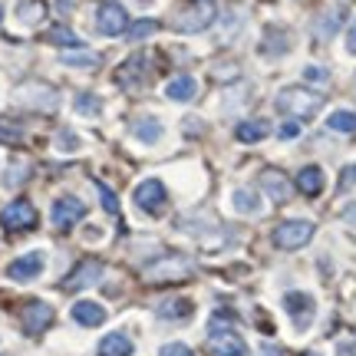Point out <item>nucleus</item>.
I'll list each match as a JSON object with an SVG mask.
<instances>
[{"label":"nucleus","instance_id":"obj_21","mask_svg":"<svg viewBox=\"0 0 356 356\" xmlns=\"http://www.w3.org/2000/svg\"><path fill=\"white\" fill-rule=\"evenodd\" d=\"M43 17H47V3H43V0H20V3H17V20H20V24L33 26V24H40Z\"/></svg>","mask_w":356,"mask_h":356},{"label":"nucleus","instance_id":"obj_4","mask_svg":"<svg viewBox=\"0 0 356 356\" xmlns=\"http://www.w3.org/2000/svg\"><path fill=\"white\" fill-rule=\"evenodd\" d=\"M126 26H129L126 7L119 0H102L99 10H96V30L102 37H119V33H126Z\"/></svg>","mask_w":356,"mask_h":356},{"label":"nucleus","instance_id":"obj_17","mask_svg":"<svg viewBox=\"0 0 356 356\" xmlns=\"http://www.w3.org/2000/svg\"><path fill=\"white\" fill-rule=\"evenodd\" d=\"M129 353H132V340L126 333H109L96 346V356H129Z\"/></svg>","mask_w":356,"mask_h":356},{"label":"nucleus","instance_id":"obj_34","mask_svg":"<svg viewBox=\"0 0 356 356\" xmlns=\"http://www.w3.org/2000/svg\"><path fill=\"white\" fill-rule=\"evenodd\" d=\"M159 356H195V353H191V350H188L185 343H165Z\"/></svg>","mask_w":356,"mask_h":356},{"label":"nucleus","instance_id":"obj_12","mask_svg":"<svg viewBox=\"0 0 356 356\" xmlns=\"http://www.w3.org/2000/svg\"><path fill=\"white\" fill-rule=\"evenodd\" d=\"M99 277H102L99 261H83V264L63 280V287L66 291H83V287H89V284H99Z\"/></svg>","mask_w":356,"mask_h":356},{"label":"nucleus","instance_id":"obj_5","mask_svg":"<svg viewBox=\"0 0 356 356\" xmlns=\"http://www.w3.org/2000/svg\"><path fill=\"white\" fill-rule=\"evenodd\" d=\"M314 225L310 221H284V225H277V231H274V244L277 248H284V251H297V248H304L310 238H314Z\"/></svg>","mask_w":356,"mask_h":356},{"label":"nucleus","instance_id":"obj_23","mask_svg":"<svg viewBox=\"0 0 356 356\" xmlns=\"http://www.w3.org/2000/svg\"><path fill=\"white\" fill-rule=\"evenodd\" d=\"M267 122H261V119H251V122H241V126L234 129V139L238 142H261L267 139Z\"/></svg>","mask_w":356,"mask_h":356},{"label":"nucleus","instance_id":"obj_20","mask_svg":"<svg viewBox=\"0 0 356 356\" xmlns=\"http://www.w3.org/2000/svg\"><path fill=\"white\" fill-rule=\"evenodd\" d=\"M195 92H198V83L191 76H178V79H172L165 86V96L168 99H175V102H188V99H195Z\"/></svg>","mask_w":356,"mask_h":356},{"label":"nucleus","instance_id":"obj_10","mask_svg":"<svg viewBox=\"0 0 356 356\" xmlns=\"http://www.w3.org/2000/svg\"><path fill=\"white\" fill-rule=\"evenodd\" d=\"M284 307H287V314H291L293 327L297 330H307L310 327V320H314V297L310 293H300V291H291L284 293Z\"/></svg>","mask_w":356,"mask_h":356},{"label":"nucleus","instance_id":"obj_36","mask_svg":"<svg viewBox=\"0 0 356 356\" xmlns=\"http://www.w3.org/2000/svg\"><path fill=\"white\" fill-rule=\"evenodd\" d=\"M10 126H13V122H7V119L0 122V139H7V142L20 139V129H10Z\"/></svg>","mask_w":356,"mask_h":356},{"label":"nucleus","instance_id":"obj_9","mask_svg":"<svg viewBox=\"0 0 356 356\" xmlns=\"http://www.w3.org/2000/svg\"><path fill=\"white\" fill-rule=\"evenodd\" d=\"M50 323H53V307L43 304V300H30V304L20 310V327H24V333H30V337L43 333Z\"/></svg>","mask_w":356,"mask_h":356},{"label":"nucleus","instance_id":"obj_26","mask_svg":"<svg viewBox=\"0 0 356 356\" xmlns=\"http://www.w3.org/2000/svg\"><path fill=\"white\" fill-rule=\"evenodd\" d=\"M145 63V56H132V60H126V63L119 66V83H122V86H136V83H139V66Z\"/></svg>","mask_w":356,"mask_h":356},{"label":"nucleus","instance_id":"obj_41","mask_svg":"<svg viewBox=\"0 0 356 356\" xmlns=\"http://www.w3.org/2000/svg\"><path fill=\"white\" fill-rule=\"evenodd\" d=\"M307 356H317V353H307Z\"/></svg>","mask_w":356,"mask_h":356},{"label":"nucleus","instance_id":"obj_30","mask_svg":"<svg viewBox=\"0 0 356 356\" xmlns=\"http://www.w3.org/2000/svg\"><path fill=\"white\" fill-rule=\"evenodd\" d=\"M63 63H66V66H96V63H99V56L73 50V53H63Z\"/></svg>","mask_w":356,"mask_h":356},{"label":"nucleus","instance_id":"obj_3","mask_svg":"<svg viewBox=\"0 0 356 356\" xmlns=\"http://www.w3.org/2000/svg\"><path fill=\"white\" fill-rule=\"evenodd\" d=\"M208 350L215 356H244L248 353V346L238 333L225 327V314H215L211 317V333H208Z\"/></svg>","mask_w":356,"mask_h":356},{"label":"nucleus","instance_id":"obj_18","mask_svg":"<svg viewBox=\"0 0 356 356\" xmlns=\"http://www.w3.org/2000/svg\"><path fill=\"white\" fill-rule=\"evenodd\" d=\"M155 314L162 320H188L191 300H185V297H168V300H162V304L155 307Z\"/></svg>","mask_w":356,"mask_h":356},{"label":"nucleus","instance_id":"obj_16","mask_svg":"<svg viewBox=\"0 0 356 356\" xmlns=\"http://www.w3.org/2000/svg\"><path fill=\"white\" fill-rule=\"evenodd\" d=\"M297 188L304 191L307 198H317L323 191V168L320 165H307L297 172Z\"/></svg>","mask_w":356,"mask_h":356},{"label":"nucleus","instance_id":"obj_11","mask_svg":"<svg viewBox=\"0 0 356 356\" xmlns=\"http://www.w3.org/2000/svg\"><path fill=\"white\" fill-rule=\"evenodd\" d=\"M40 274H43V254H40V251H30V254L17 257V261L7 267V277H10V280H20V284L40 277Z\"/></svg>","mask_w":356,"mask_h":356},{"label":"nucleus","instance_id":"obj_38","mask_svg":"<svg viewBox=\"0 0 356 356\" xmlns=\"http://www.w3.org/2000/svg\"><path fill=\"white\" fill-rule=\"evenodd\" d=\"M346 50L356 53V20H353V26H350V33H346Z\"/></svg>","mask_w":356,"mask_h":356},{"label":"nucleus","instance_id":"obj_40","mask_svg":"<svg viewBox=\"0 0 356 356\" xmlns=\"http://www.w3.org/2000/svg\"><path fill=\"white\" fill-rule=\"evenodd\" d=\"M0 20H3V7H0Z\"/></svg>","mask_w":356,"mask_h":356},{"label":"nucleus","instance_id":"obj_22","mask_svg":"<svg viewBox=\"0 0 356 356\" xmlns=\"http://www.w3.org/2000/svg\"><path fill=\"white\" fill-rule=\"evenodd\" d=\"M340 24H343V7H333V10H327L317 20V37L320 40H330L333 33L340 30Z\"/></svg>","mask_w":356,"mask_h":356},{"label":"nucleus","instance_id":"obj_27","mask_svg":"<svg viewBox=\"0 0 356 356\" xmlns=\"http://www.w3.org/2000/svg\"><path fill=\"white\" fill-rule=\"evenodd\" d=\"M155 30H159V24L155 20H136V24H129L126 26V37L136 43V40H145V37H152Z\"/></svg>","mask_w":356,"mask_h":356},{"label":"nucleus","instance_id":"obj_31","mask_svg":"<svg viewBox=\"0 0 356 356\" xmlns=\"http://www.w3.org/2000/svg\"><path fill=\"white\" fill-rule=\"evenodd\" d=\"M96 191H99V198H102V208H106L109 215H119V202H115V195L109 191V185L96 181Z\"/></svg>","mask_w":356,"mask_h":356},{"label":"nucleus","instance_id":"obj_13","mask_svg":"<svg viewBox=\"0 0 356 356\" xmlns=\"http://www.w3.org/2000/svg\"><path fill=\"white\" fill-rule=\"evenodd\" d=\"M188 274H191L188 261H178V257H168V261L152 264L149 270H145V277L149 280H178V277H188Z\"/></svg>","mask_w":356,"mask_h":356},{"label":"nucleus","instance_id":"obj_15","mask_svg":"<svg viewBox=\"0 0 356 356\" xmlns=\"http://www.w3.org/2000/svg\"><path fill=\"white\" fill-rule=\"evenodd\" d=\"M70 314H73V320H76L79 327H99L102 320H106V307H99L96 300H76Z\"/></svg>","mask_w":356,"mask_h":356},{"label":"nucleus","instance_id":"obj_6","mask_svg":"<svg viewBox=\"0 0 356 356\" xmlns=\"http://www.w3.org/2000/svg\"><path fill=\"white\" fill-rule=\"evenodd\" d=\"M0 225L7 231H30L37 225V208L26 202V198H17V202H10L0 211Z\"/></svg>","mask_w":356,"mask_h":356},{"label":"nucleus","instance_id":"obj_8","mask_svg":"<svg viewBox=\"0 0 356 356\" xmlns=\"http://www.w3.org/2000/svg\"><path fill=\"white\" fill-rule=\"evenodd\" d=\"M53 228H60V231H70L73 225H79L83 218H86V204L79 202V198H73V195H66V198H56L53 202Z\"/></svg>","mask_w":356,"mask_h":356},{"label":"nucleus","instance_id":"obj_29","mask_svg":"<svg viewBox=\"0 0 356 356\" xmlns=\"http://www.w3.org/2000/svg\"><path fill=\"white\" fill-rule=\"evenodd\" d=\"M73 109H76V113H83V115H96L102 106H99V99H96V96L83 92V96H76V99H73Z\"/></svg>","mask_w":356,"mask_h":356},{"label":"nucleus","instance_id":"obj_28","mask_svg":"<svg viewBox=\"0 0 356 356\" xmlns=\"http://www.w3.org/2000/svg\"><path fill=\"white\" fill-rule=\"evenodd\" d=\"M50 40L53 43H63V47H73V50H83V40H79L73 30H66V26H53Z\"/></svg>","mask_w":356,"mask_h":356},{"label":"nucleus","instance_id":"obj_35","mask_svg":"<svg viewBox=\"0 0 356 356\" xmlns=\"http://www.w3.org/2000/svg\"><path fill=\"white\" fill-rule=\"evenodd\" d=\"M353 185H356V165H350V168H343V175H340V191L353 188Z\"/></svg>","mask_w":356,"mask_h":356},{"label":"nucleus","instance_id":"obj_19","mask_svg":"<svg viewBox=\"0 0 356 356\" xmlns=\"http://www.w3.org/2000/svg\"><path fill=\"white\" fill-rule=\"evenodd\" d=\"M231 204H234L238 215H261V198H257V191H251V188H238L231 195Z\"/></svg>","mask_w":356,"mask_h":356},{"label":"nucleus","instance_id":"obj_25","mask_svg":"<svg viewBox=\"0 0 356 356\" xmlns=\"http://www.w3.org/2000/svg\"><path fill=\"white\" fill-rule=\"evenodd\" d=\"M327 129H330V132H340V136H350V132H356V113H346V109L333 113L330 119H327Z\"/></svg>","mask_w":356,"mask_h":356},{"label":"nucleus","instance_id":"obj_33","mask_svg":"<svg viewBox=\"0 0 356 356\" xmlns=\"http://www.w3.org/2000/svg\"><path fill=\"white\" fill-rule=\"evenodd\" d=\"M277 136H280V139H297V136H300V126H297V119H287V122L277 129Z\"/></svg>","mask_w":356,"mask_h":356},{"label":"nucleus","instance_id":"obj_7","mask_svg":"<svg viewBox=\"0 0 356 356\" xmlns=\"http://www.w3.org/2000/svg\"><path fill=\"white\" fill-rule=\"evenodd\" d=\"M132 202L139 204L142 211H149V215H162V208H165V202H168V191L159 178H145L139 188H136Z\"/></svg>","mask_w":356,"mask_h":356},{"label":"nucleus","instance_id":"obj_1","mask_svg":"<svg viewBox=\"0 0 356 356\" xmlns=\"http://www.w3.org/2000/svg\"><path fill=\"white\" fill-rule=\"evenodd\" d=\"M323 99H320L317 92H310V89H300V86H287L277 92V109L280 113L293 115V119H310V115L317 113Z\"/></svg>","mask_w":356,"mask_h":356},{"label":"nucleus","instance_id":"obj_2","mask_svg":"<svg viewBox=\"0 0 356 356\" xmlns=\"http://www.w3.org/2000/svg\"><path fill=\"white\" fill-rule=\"evenodd\" d=\"M215 24V3L211 0H195L191 7H181L172 17V26L178 33H202L204 26Z\"/></svg>","mask_w":356,"mask_h":356},{"label":"nucleus","instance_id":"obj_14","mask_svg":"<svg viewBox=\"0 0 356 356\" xmlns=\"http://www.w3.org/2000/svg\"><path fill=\"white\" fill-rule=\"evenodd\" d=\"M261 188L270 195V202H277V204H284L291 198V181L280 175L277 168H267L264 175H261Z\"/></svg>","mask_w":356,"mask_h":356},{"label":"nucleus","instance_id":"obj_37","mask_svg":"<svg viewBox=\"0 0 356 356\" xmlns=\"http://www.w3.org/2000/svg\"><path fill=\"white\" fill-rule=\"evenodd\" d=\"M343 221H346V225H356V202L343 208Z\"/></svg>","mask_w":356,"mask_h":356},{"label":"nucleus","instance_id":"obj_24","mask_svg":"<svg viewBox=\"0 0 356 356\" xmlns=\"http://www.w3.org/2000/svg\"><path fill=\"white\" fill-rule=\"evenodd\" d=\"M132 136L142 139L145 145H152V142L162 139V126H159V119H139V122L132 126Z\"/></svg>","mask_w":356,"mask_h":356},{"label":"nucleus","instance_id":"obj_39","mask_svg":"<svg viewBox=\"0 0 356 356\" xmlns=\"http://www.w3.org/2000/svg\"><path fill=\"white\" fill-rule=\"evenodd\" d=\"M264 356H284L280 350H274V346H264Z\"/></svg>","mask_w":356,"mask_h":356},{"label":"nucleus","instance_id":"obj_32","mask_svg":"<svg viewBox=\"0 0 356 356\" xmlns=\"http://www.w3.org/2000/svg\"><path fill=\"white\" fill-rule=\"evenodd\" d=\"M304 79L307 83H320V86H327V83H330V76H327V70H323V66H307Z\"/></svg>","mask_w":356,"mask_h":356}]
</instances>
